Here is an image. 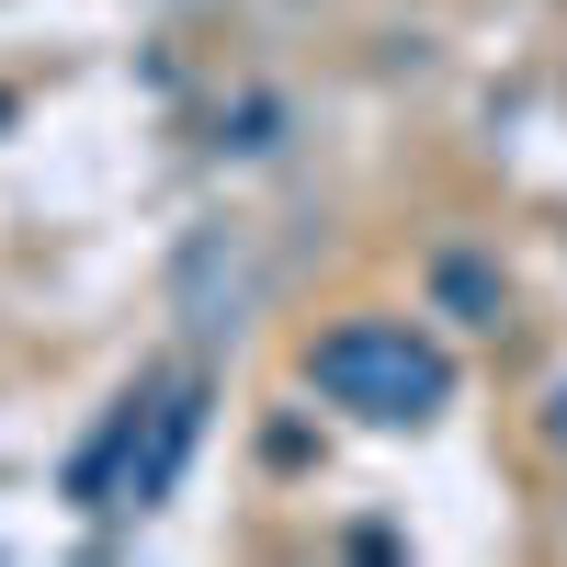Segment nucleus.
Here are the masks:
<instances>
[{"label":"nucleus","instance_id":"nucleus-2","mask_svg":"<svg viewBox=\"0 0 567 567\" xmlns=\"http://www.w3.org/2000/svg\"><path fill=\"white\" fill-rule=\"evenodd\" d=\"M194 420H205V409H194V386L148 409V443H136V420H125V499H136V511H148V499L182 477V454H194Z\"/></svg>","mask_w":567,"mask_h":567},{"label":"nucleus","instance_id":"nucleus-1","mask_svg":"<svg viewBox=\"0 0 567 567\" xmlns=\"http://www.w3.org/2000/svg\"><path fill=\"white\" fill-rule=\"evenodd\" d=\"M307 386L329 409H363V420H420V409H443V352L363 318V329H329L307 352Z\"/></svg>","mask_w":567,"mask_h":567}]
</instances>
